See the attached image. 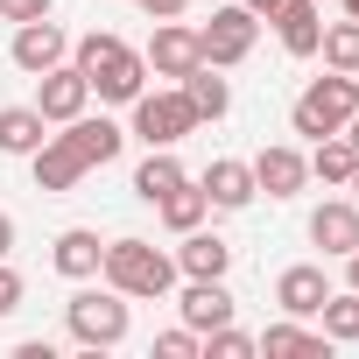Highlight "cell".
Here are the masks:
<instances>
[{"label":"cell","instance_id":"1","mask_svg":"<svg viewBox=\"0 0 359 359\" xmlns=\"http://www.w3.org/2000/svg\"><path fill=\"white\" fill-rule=\"evenodd\" d=\"M71 64L85 71L92 99H106V106H134V99L148 92V57H141L127 36H113V29L78 36V43H71Z\"/></svg>","mask_w":359,"mask_h":359},{"label":"cell","instance_id":"2","mask_svg":"<svg viewBox=\"0 0 359 359\" xmlns=\"http://www.w3.org/2000/svg\"><path fill=\"white\" fill-rule=\"evenodd\" d=\"M99 282H113L127 303H162L184 275H176V254H162L155 240H134V233H127V240H106Z\"/></svg>","mask_w":359,"mask_h":359},{"label":"cell","instance_id":"3","mask_svg":"<svg viewBox=\"0 0 359 359\" xmlns=\"http://www.w3.org/2000/svg\"><path fill=\"white\" fill-rule=\"evenodd\" d=\"M64 331H71V345H85V352H113V345H127V331H134V303L113 289V282H85L71 303H64Z\"/></svg>","mask_w":359,"mask_h":359},{"label":"cell","instance_id":"4","mask_svg":"<svg viewBox=\"0 0 359 359\" xmlns=\"http://www.w3.org/2000/svg\"><path fill=\"white\" fill-rule=\"evenodd\" d=\"M352 113H359V99H352V71H324V78H310V85L296 92L289 127H296L303 141H324V134H345Z\"/></svg>","mask_w":359,"mask_h":359},{"label":"cell","instance_id":"5","mask_svg":"<svg viewBox=\"0 0 359 359\" xmlns=\"http://www.w3.org/2000/svg\"><path fill=\"white\" fill-rule=\"evenodd\" d=\"M127 113H134L127 134H134L141 148H176L184 134H198V113H191V99L176 92V85H169V92H141Z\"/></svg>","mask_w":359,"mask_h":359},{"label":"cell","instance_id":"6","mask_svg":"<svg viewBox=\"0 0 359 359\" xmlns=\"http://www.w3.org/2000/svg\"><path fill=\"white\" fill-rule=\"evenodd\" d=\"M254 43H261V22L247 15V0H240V8H212V22L198 29V57H205V64H219V71L247 64V57H254Z\"/></svg>","mask_w":359,"mask_h":359},{"label":"cell","instance_id":"7","mask_svg":"<svg viewBox=\"0 0 359 359\" xmlns=\"http://www.w3.org/2000/svg\"><path fill=\"white\" fill-rule=\"evenodd\" d=\"M92 106V85H85V71L64 57V64H50L43 78H36V113L50 120V127H64V120H78Z\"/></svg>","mask_w":359,"mask_h":359},{"label":"cell","instance_id":"8","mask_svg":"<svg viewBox=\"0 0 359 359\" xmlns=\"http://www.w3.org/2000/svg\"><path fill=\"white\" fill-rule=\"evenodd\" d=\"M141 57H148V78H169V85L191 78V71L205 64V57H198V29H184V22H155V36H148Z\"/></svg>","mask_w":359,"mask_h":359},{"label":"cell","instance_id":"9","mask_svg":"<svg viewBox=\"0 0 359 359\" xmlns=\"http://www.w3.org/2000/svg\"><path fill=\"white\" fill-rule=\"evenodd\" d=\"M8 57H15V71H29V78H43L50 64H64L71 57V36L43 15V22H15V43H8Z\"/></svg>","mask_w":359,"mask_h":359},{"label":"cell","instance_id":"10","mask_svg":"<svg viewBox=\"0 0 359 359\" xmlns=\"http://www.w3.org/2000/svg\"><path fill=\"white\" fill-rule=\"evenodd\" d=\"M303 184H310V155H303V148L275 141V148L254 155V191H268L275 205H282V198H303Z\"/></svg>","mask_w":359,"mask_h":359},{"label":"cell","instance_id":"11","mask_svg":"<svg viewBox=\"0 0 359 359\" xmlns=\"http://www.w3.org/2000/svg\"><path fill=\"white\" fill-rule=\"evenodd\" d=\"M29 169H36V191H50V198L78 191L85 176H92V162H85V155H78V148H71V141H64L57 127H50V141H43V148L29 155Z\"/></svg>","mask_w":359,"mask_h":359},{"label":"cell","instance_id":"12","mask_svg":"<svg viewBox=\"0 0 359 359\" xmlns=\"http://www.w3.org/2000/svg\"><path fill=\"white\" fill-rule=\"evenodd\" d=\"M57 134H64V141H71V148H78L92 169H106V162L127 148V127H120V120H106V113H92V106H85L78 120H64Z\"/></svg>","mask_w":359,"mask_h":359},{"label":"cell","instance_id":"13","mask_svg":"<svg viewBox=\"0 0 359 359\" xmlns=\"http://www.w3.org/2000/svg\"><path fill=\"white\" fill-rule=\"evenodd\" d=\"M324 296H331L324 261H296V268H282V275H275V303H282V317H317V310H324Z\"/></svg>","mask_w":359,"mask_h":359},{"label":"cell","instance_id":"14","mask_svg":"<svg viewBox=\"0 0 359 359\" xmlns=\"http://www.w3.org/2000/svg\"><path fill=\"white\" fill-rule=\"evenodd\" d=\"M198 191L212 198V212H247L261 191H254V162H240V155H219L205 176H198Z\"/></svg>","mask_w":359,"mask_h":359},{"label":"cell","instance_id":"15","mask_svg":"<svg viewBox=\"0 0 359 359\" xmlns=\"http://www.w3.org/2000/svg\"><path fill=\"white\" fill-rule=\"evenodd\" d=\"M176 310H184V324L205 338V331H219V324H233V289H226V275H212V282H184V296H176Z\"/></svg>","mask_w":359,"mask_h":359},{"label":"cell","instance_id":"16","mask_svg":"<svg viewBox=\"0 0 359 359\" xmlns=\"http://www.w3.org/2000/svg\"><path fill=\"white\" fill-rule=\"evenodd\" d=\"M99 261H106V240H99L92 226H64V233L50 240V268H57L64 282H92Z\"/></svg>","mask_w":359,"mask_h":359},{"label":"cell","instance_id":"17","mask_svg":"<svg viewBox=\"0 0 359 359\" xmlns=\"http://www.w3.org/2000/svg\"><path fill=\"white\" fill-rule=\"evenodd\" d=\"M310 240L324 247V261H345V254L359 247V205H352V198H324V205L310 212Z\"/></svg>","mask_w":359,"mask_h":359},{"label":"cell","instance_id":"18","mask_svg":"<svg viewBox=\"0 0 359 359\" xmlns=\"http://www.w3.org/2000/svg\"><path fill=\"white\" fill-rule=\"evenodd\" d=\"M268 22H275V43L289 57H317V43H324V8L317 0H282Z\"/></svg>","mask_w":359,"mask_h":359},{"label":"cell","instance_id":"19","mask_svg":"<svg viewBox=\"0 0 359 359\" xmlns=\"http://www.w3.org/2000/svg\"><path fill=\"white\" fill-rule=\"evenodd\" d=\"M254 352H268V359H331V338L310 331V317H282L254 338Z\"/></svg>","mask_w":359,"mask_h":359},{"label":"cell","instance_id":"20","mask_svg":"<svg viewBox=\"0 0 359 359\" xmlns=\"http://www.w3.org/2000/svg\"><path fill=\"white\" fill-rule=\"evenodd\" d=\"M176 240H184V247H176V275H184V282H212V275L233 268V247H226L219 233H205V226L176 233Z\"/></svg>","mask_w":359,"mask_h":359},{"label":"cell","instance_id":"21","mask_svg":"<svg viewBox=\"0 0 359 359\" xmlns=\"http://www.w3.org/2000/svg\"><path fill=\"white\" fill-rule=\"evenodd\" d=\"M176 92L191 99V113H198V127H205V120H226V113H233V85L219 78V64H198L191 78H176Z\"/></svg>","mask_w":359,"mask_h":359},{"label":"cell","instance_id":"22","mask_svg":"<svg viewBox=\"0 0 359 359\" xmlns=\"http://www.w3.org/2000/svg\"><path fill=\"white\" fill-rule=\"evenodd\" d=\"M176 184H191V169L176 162V148H148V155H141V169H134V198H141V205H155V198H169Z\"/></svg>","mask_w":359,"mask_h":359},{"label":"cell","instance_id":"23","mask_svg":"<svg viewBox=\"0 0 359 359\" xmlns=\"http://www.w3.org/2000/svg\"><path fill=\"white\" fill-rule=\"evenodd\" d=\"M352 169H359V155H352V141H345V134H324V141H310V184H324V191H345V184H352Z\"/></svg>","mask_w":359,"mask_h":359},{"label":"cell","instance_id":"24","mask_svg":"<svg viewBox=\"0 0 359 359\" xmlns=\"http://www.w3.org/2000/svg\"><path fill=\"white\" fill-rule=\"evenodd\" d=\"M50 141V120L36 106H0V155H36Z\"/></svg>","mask_w":359,"mask_h":359},{"label":"cell","instance_id":"25","mask_svg":"<svg viewBox=\"0 0 359 359\" xmlns=\"http://www.w3.org/2000/svg\"><path fill=\"white\" fill-rule=\"evenodd\" d=\"M155 219H162L169 233H191V226H205V219H212V198H205L198 184H176L169 198H155Z\"/></svg>","mask_w":359,"mask_h":359},{"label":"cell","instance_id":"26","mask_svg":"<svg viewBox=\"0 0 359 359\" xmlns=\"http://www.w3.org/2000/svg\"><path fill=\"white\" fill-rule=\"evenodd\" d=\"M317 331L331 345H359V289H331L324 310H317Z\"/></svg>","mask_w":359,"mask_h":359},{"label":"cell","instance_id":"27","mask_svg":"<svg viewBox=\"0 0 359 359\" xmlns=\"http://www.w3.org/2000/svg\"><path fill=\"white\" fill-rule=\"evenodd\" d=\"M317 57H324V71H359V22H352V15L331 22L324 43H317Z\"/></svg>","mask_w":359,"mask_h":359},{"label":"cell","instance_id":"28","mask_svg":"<svg viewBox=\"0 0 359 359\" xmlns=\"http://www.w3.org/2000/svg\"><path fill=\"white\" fill-rule=\"evenodd\" d=\"M198 345H205V352H212V359H247V352H254V338H247V331H240V324H219V331H205V338H198Z\"/></svg>","mask_w":359,"mask_h":359},{"label":"cell","instance_id":"29","mask_svg":"<svg viewBox=\"0 0 359 359\" xmlns=\"http://www.w3.org/2000/svg\"><path fill=\"white\" fill-rule=\"evenodd\" d=\"M198 352H205V345H198V331H191V324H176V331H162V338H155V359H198Z\"/></svg>","mask_w":359,"mask_h":359},{"label":"cell","instance_id":"30","mask_svg":"<svg viewBox=\"0 0 359 359\" xmlns=\"http://www.w3.org/2000/svg\"><path fill=\"white\" fill-rule=\"evenodd\" d=\"M22 296H29V282H22L8 261H0V317H15V310H22Z\"/></svg>","mask_w":359,"mask_h":359},{"label":"cell","instance_id":"31","mask_svg":"<svg viewBox=\"0 0 359 359\" xmlns=\"http://www.w3.org/2000/svg\"><path fill=\"white\" fill-rule=\"evenodd\" d=\"M57 0H0V22H43Z\"/></svg>","mask_w":359,"mask_h":359},{"label":"cell","instance_id":"32","mask_svg":"<svg viewBox=\"0 0 359 359\" xmlns=\"http://www.w3.org/2000/svg\"><path fill=\"white\" fill-rule=\"evenodd\" d=\"M134 8H141L148 22H184V15H191V0H134Z\"/></svg>","mask_w":359,"mask_h":359},{"label":"cell","instance_id":"33","mask_svg":"<svg viewBox=\"0 0 359 359\" xmlns=\"http://www.w3.org/2000/svg\"><path fill=\"white\" fill-rule=\"evenodd\" d=\"M15 359H57V345H50V338H22V345H15Z\"/></svg>","mask_w":359,"mask_h":359},{"label":"cell","instance_id":"34","mask_svg":"<svg viewBox=\"0 0 359 359\" xmlns=\"http://www.w3.org/2000/svg\"><path fill=\"white\" fill-rule=\"evenodd\" d=\"M8 254H15V219L0 212V261H8Z\"/></svg>","mask_w":359,"mask_h":359},{"label":"cell","instance_id":"35","mask_svg":"<svg viewBox=\"0 0 359 359\" xmlns=\"http://www.w3.org/2000/svg\"><path fill=\"white\" fill-rule=\"evenodd\" d=\"M275 8H282V0H247V15H254V22H268Z\"/></svg>","mask_w":359,"mask_h":359},{"label":"cell","instance_id":"36","mask_svg":"<svg viewBox=\"0 0 359 359\" xmlns=\"http://www.w3.org/2000/svg\"><path fill=\"white\" fill-rule=\"evenodd\" d=\"M345 289H359V247L345 254Z\"/></svg>","mask_w":359,"mask_h":359},{"label":"cell","instance_id":"37","mask_svg":"<svg viewBox=\"0 0 359 359\" xmlns=\"http://www.w3.org/2000/svg\"><path fill=\"white\" fill-rule=\"evenodd\" d=\"M345 141H352V155H359V113H352V120H345Z\"/></svg>","mask_w":359,"mask_h":359},{"label":"cell","instance_id":"38","mask_svg":"<svg viewBox=\"0 0 359 359\" xmlns=\"http://www.w3.org/2000/svg\"><path fill=\"white\" fill-rule=\"evenodd\" d=\"M338 8H345V15H352V22H359V0H338Z\"/></svg>","mask_w":359,"mask_h":359},{"label":"cell","instance_id":"39","mask_svg":"<svg viewBox=\"0 0 359 359\" xmlns=\"http://www.w3.org/2000/svg\"><path fill=\"white\" fill-rule=\"evenodd\" d=\"M345 191H352V205H359V169H352V184H345Z\"/></svg>","mask_w":359,"mask_h":359},{"label":"cell","instance_id":"40","mask_svg":"<svg viewBox=\"0 0 359 359\" xmlns=\"http://www.w3.org/2000/svg\"><path fill=\"white\" fill-rule=\"evenodd\" d=\"M352 99H359V71H352Z\"/></svg>","mask_w":359,"mask_h":359}]
</instances>
